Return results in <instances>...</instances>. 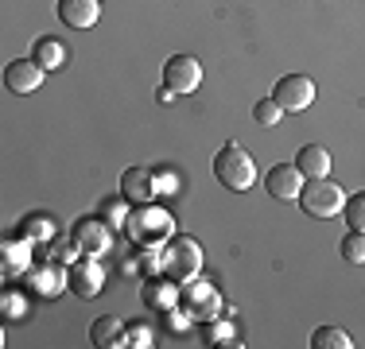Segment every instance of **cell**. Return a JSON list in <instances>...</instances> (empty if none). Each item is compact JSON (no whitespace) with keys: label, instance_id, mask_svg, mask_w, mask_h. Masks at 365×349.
<instances>
[{"label":"cell","instance_id":"6da1fadb","mask_svg":"<svg viewBox=\"0 0 365 349\" xmlns=\"http://www.w3.org/2000/svg\"><path fill=\"white\" fill-rule=\"evenodd\" d=\"M125 233H128V241H133L136 249L155 252V249H163V244L175 237V222H171L168 209H160V206L148 202V206H140V209H133V214H128Z\"/></svg>","mask_w":365,"mask_h":349},{"label":"cell","instance_id":"7a4b0ae2","mask_svg":"<svg viewBox=\"0 0 365 349\" xmlns=\"http://www.w3.org/2000/svg\"><path fill=\"white\" fill-rule=\"evenodd\" d=\"M198 272H202V244L187 233H175L168 244L160 249V276L175 279V283H190Z\"/></svg>","mask_w":365,"mask_h":349},{"label":"cell","instance_id":"3957f363","mask_svg":"<svg viewBox=\"0 0 365 349\" xmlns=\"http://www.w3.org/2000/svg\"><path fill=\"white\" fill-rule=\"evenodd\" d=\"M214 179H218L225 190H233V194H245V190L257 182L253 155H249L241 144H225L222 152L214 155Z\"/></svg>","mask_w":365,"mask_h":349},{"label":"cell","instance_id":"277c9868","mask_svg":"<svg viewBox=\"0 0 365 349\" xmlns=\"http://www.w3.org/2000/svg\"><path fill=\"white\" fill-rule=\"evenodd\" d=\"M299 206L307 217H334V214H342V206H346V190L338 187L330 174L327 179H311V182H303V190H299Z\"/></svg>","mask_w":365,"mask_h":349},{"label":"cell","instance_id":"5b68a950","mask_svg":"<svg viewBox=\"0 0 365 349\" xmlns=\"http://www.w3.org/2000/svg\"><path fill=\"white\" fill-rule=\"evenodd\" d=\"M179 311H187L195 322H210V318H218V314H225L218 287H214L210 279H198V276L179 287Z\"/></svg>","mask_w":365,"mask_h":349},{"label":"cell","instance_id":"8992f818","mask_svg":"<svg viewBox=\"0 0 365 349\" xmlns=\"http://www.w3.org/2000/svg\"><path fill=\"white\" fill-rule=\"evenodd\" d=\"M24 283H28L36 295H43V299H55V295L71 291V268L58 264V260H43V264H36L28 276H24Z\"/></svg>","mask_w":365,"mask_h":349},{"label":"cell","instance_id":"52a82bcc","mask_svg":"<svg viewBox=\"0 0 365 349\" xmlns=\"http://www.w3.org/2000/svg\"><path fill=\"white\" fill-rule=\"evenodd\" d=\"M71 237L78 241V249H82L86 256H106L113 249V225L106 217H78Z\"/></svg>","mask_w":365,"mask_h":349},{"label":"cell","instance_id":"ba28073f","mask_svg":"<svg viewBox=\"0 0 365 349\" xmlns=\"http://www.w3.org/2000/svg\"><path fill=\"white\" fill-rule=\"evenodd\" d=\"M198 82H202V63H198L195 55H171L168 63H163V85H168L171 93H195Z\"/></svg>","mask_w":365,"mask_h":349},{"label":"cell","instance_id":"9c48e42d","mask_svg":"<svg viewBox=\"0 0 365 349\" xmlns=\"http://www.w3.org/2000/svg\"><path fill=\"white\" fill-rule=\"evenodd\" d=\"M272 98L284 113H303L315 101V82H311L307 74H284L280 82L272 85Z\"/></svg>","mask_w":365,"mask_h":349},{"label":"cell","instance_id":"30bf717a","mask_svg":"<svg viewBox=\"0 0 365 349\" xmlns=\"http://www.w3.org/2000/svg\"><path fill=\"white\" fill-rule=\"evenodd\" d=\"M106 287V268L98 264V256H82L71 264V291L78 299H98Z\"/></svg>","mask_w":365,"mask_h":349},{"label":"cell","instance_id":"8fae6325","mask_svg":"<svg viewBox=\"0 0 365 349\" xmlns=\"http://www.w3.org/2000/svg\"><path fill=\"white\" fill-rule=\"evenodd\" d=\"M43 74H47V70H43L36 58H16V63L4 66V85H8V93L24 98V93H36L43 85Z\"/></svg>","mask_w":365,"mask_h":349},{"label":"cell","instance_id":"7c38bea8","mask_svg":"<svg viewBox=\"0 0 365 349\" xmlns=\"http://www.w3.org/2000/svg\"><path fill=\"white\" fill-rule=\"evenodd\" d=\"M264 190L280 202H299V190H303V171L295 163H276L272 171L264 174Z\"/></svg>","mask_w":365,"mask_h":349},{"label":"cell","instance_id":"4fadbf2b","mask_svg":"<svg viewBox=\"0 0 365 349\" xmlns=\"http://www.w3.org/2000/svg\"><path fill=\"white\" fill-rule=\"evenodd\" d=\"M31 272V241L28 237H8L0 244V276L16 279Z\"/></svg>","mask_w":365,"mask_h":349},{"label":"cell","instance_id":"5bb4252c","mask_svg":"<svg viewBox=\"0 0 365 349\" xmlns=\"http://www.w3.org/2000/svg\"><path fill=\"white\" fill-rule=\"evenodd\" d=\"M120 194L128 198V202L136 206H148L160 190H155V174L148 167H128L125 174H120Z\"/></svg>","mask_w":365,"mask_h":349},{"label":"cell","instance_id":"9a60e30c","mask_svg":"<svg viewBox=\"0 0 365 349\" xmlns=\"http://www.w3.org/2000/svg\"><path fill=\"white\" fill-rule=\"evenodd\" d=\"M58 20L78 31L93 28L101 20V0H58Z\"/></svg>","mask_w":365,"mask_h":349},{"label":"cell","instance_id":"2e32d148","mask_svg":"<svg viewBox=\"0 0 365 349\" xmlns=\"http://www.w3.org/2000/svg\"><path fill=\"white\" fill-rule=\"evenodd\" d=\"M90 342L98 345V349H117V345H128V326L117 318V314H101V318L90 326Z\"/></svg>","mask_w":365,"mask_h":349},{"label":"cell","instance_id":"e0dca14e","mask_svg":"<svg viewBox=\"0 0 365 349\" xmlns=\"http://www.w3.org/2000/svg\"><path fill=\"white\" fill-rule=\"evenodd\" d=\"M295 167L303 171V179H327L330 174V152L323 144H303L295 155Z\"/></svg>","mask_w":365,"mask_h":349},{"label":"cell","instance_id":"ac0fdd59","mask_svg":"<svg viewBox=\"0 0 365 349\" xmlns=\"http://www.w3.org/2000/svg\"><path fill=\"white\" fill-rule=\"evenodd\" d=\"M144 303L152 311L168 314L171 307H179V283H175V279H168V276H163V279H148V283H144Z\"/></svg>","mask_w":365,"mask_h":349},{"label":"cell","instance_id":"d6986e66","mask_svg":"<svg viewBox=\"0 0 365 349\" xmlns=\"http://www.w3.org/2000/svg\"><path fill=\"white\" fill-rule=\"evenodd\" d=\"M31 58L43 70H58V66H66V47L55 35H43V39H36V47H31Z\"/></svg>","mask_w":365,"mask_h":349},{"label":"cell","instance_id":"ffe728a7","mask_svg":"<svg viewBox=\"0 0 365 349\" xmlns=\"http://www.w3.org/2000/svg\"><path fill=\"white\" fill-rule=\"evenodd\" d=\"M20 237H28L31 244H47V241H55V237H58L55 217H47V214H31V217H24V222H20Z\"/></svg>","mask_w":365,"mask_h":349},{"label":"cell","instance_id":"44dd1931","mask_svg":"<svg viewBox=\"0 0 365 349\" xmlns=\"http://www.w3.org/2000/svg\"><path fill=\"white\" fill-rule=\"evenodd\" d=\"M39 249H43V256H47V260H58V264H66V268H71L74 260H82V256H86V252L78 249V241H74V237H55V241L39 244Z\"/></svg>","mask_w":365,"mask_h":349},{"label":"cell","instance_id":"7402d4cb","mask_svg":"<svg viewBox=\"0 0 365 349\" xmlns=\"http://www.w3.org/2000/svg\"><path fill=\"white\" fill-rule=\"evenodd\" d=\"M311 345L315 349H354V338L338 326H319L315 334H311Z\"/></svg>","mask_w":365,"mask_h":349},{"label":"cell","instance_id":"603a6c76","mask_svg":"<svg viewBox=\"0 0 365 349\" xmlns=\"http://www.w3.org/2000/svg\"><path fill=\"white\" fill-rule=\"evenodd\" d=\"M253 120L260 128H276L284 120V109L276 105V98H260L257 105H253Z\"/></svg>","mask_w":365,"mask_h":349},{"label":"cell","instance_id":"cb8c5ba5","mask_svg":"<svg viewBox=\"0 0 365 349\" xmlns=\"http://www.w3.org/2000/svg\"><path fill=\"white\" fill-rule=\"evenodd\" d=\"M206 342H218V345H241L237 338H233V326H230V318L225 314H218V318H210L206 322Z\"/></svg>","mask_w":365,"mask_h":349},{"label":"cell","instance_id":"d4e9b609","mask_svg":"<svg viewBox=\"0 0 365 349\" xmlns=\"http://www.w3.org/2000/svg\"><path fill=\"white\" fill-rule=\"evenodd\" d=\"M101 217H106L113 229H125L128 225V198L120 194V202L117 198H106V202H101Z\"/></svg>","mask_w":365,"mask_h":349},{"label":"cell","instance_id":"484cf974","mask_svg":"<svg viewBox=\"0 0 365 349\" xmlns=\"http://www.w3.org/2000/svg\"><path fill=\"white\" fill-rule=\"evenodd\" d=\"M342 260L346 264H365V233L350 229L342 237Z\"/></svg>","mask_w":365,"mask_h":349},{"label":"cell","instance_id":"4316f807","mask_svg":"<svg viewBox=\"0 0 365 349\" xmlns=\"http://www.w3.org/2000/svg\"><path fill=\"white\" fill-rule=\"evenodd\" d=\"M342 214H346V222H350V229L365 233V190H358V194H350V198H346Z\"/></svg>","mask_w":365,"mask_h":349},{"label":"cell","instance_id":"83f0119b","mask_svg":"<svg viewBox=\"0 0 365 349\" xmlns=\"http://www.w3.org/2000/svg\"><path fill=\"white\" fill-rule=\"evenodd\" d=\"M0 311H4V318H24V314H28L24 291H12V287H8V291L0 295Z\"/></svg>","mask_w":365,"mask_h":349},{"label":"cell","instance_id":"f1b7e54d","mask_svg":"<svg viewBox=\"0 0 365 349\" xmlns=\"http://www.w3.org/2000/svg\"><path fill=\"white\" fill-rule=\"evenodd\" d=\"M128 345L148 349V345H152V330H148L144 322H133V326H128Z\"/></svg>","mask_w":365,"mask_h":349},{"label":"cell","instance_id":"f546056e","mask_svg":"<svg viewBox=\"0 0 365 349\" xmlns=\"http://www.w3.org/2000/svg\"><path fill=\"white\" fill-rule=\"evenodd\" d=\"M155 174V190H160V194H175V174H171L168 167H163V171H152Z\"/></svg>","mask_w":365,"mask_h":349},{"label":"cell","instance_id":"4dcf8cb0","mask_svg":"<svg viewBox=\"0 0 365 349\" xmlns=\"http://www.w3.org/2000/svg\"><path fill=\"white\" fill-rule=\"evenodd\" d=\"M190 322H195V318H190V314H187V311H182V314H175V307H171V311H168V326H171V330H187V326H190Z\"/></svg>","mask_w":365,"mask_h":349}]
</instances>
